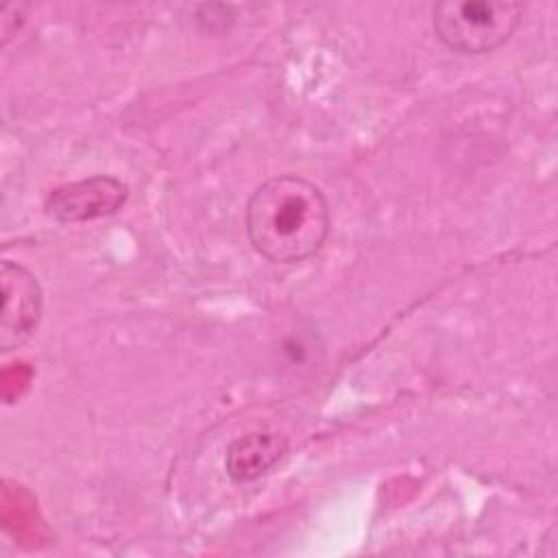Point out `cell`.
Masks as SVG:
<instances>
[{"instance_id":"obj_1","label":"cell","mask_w":558,"mask_h":558,"mask_svg":"<svg viewBox=\"0 0 558 558\" xmlns=\"http://www.w3.org/2000/svg\"><path fill=\"white\" fill-rule=\"evenodd\" d=\"M329 222V205L320 187L296 174L264 181L246 203L248 240L275 264L316 255L327 240Z\"/></svg>"},{"instance_id":"obj_2","label":"cell","mask_w":558,"mask_h":558,"mask_svg":"<svg viewBox=\"0 0 558 558\" xmlns=\"http://www.w3.org/2000/svg\"><path fill=\"white\" fill-rule=\"evenodd\" d=\"M523 4L510 0H445L434 7L438 39L460 54H486L510 39Z\"/></svg>"},{"instance_id":"obj_3","label":"cell","mask_w":558,"mask_h":558,"mask_svg":"<svg viewBox=\"0 0 558 558\" xmlns=\"http://www.w3.org/2000/svg\"><path fill=\"white\" fill-rule=\"evenodd\" d=\"M2 283V318H0V349L15 351L31 340L41 320L44 294L37 277L22 264L4 259L0 266Z\"/></svg>"},{"instance_id":"obj_4","label":"cell","mask_w":558,"mask_h":558,"mask_svg":"<svg viewBox=\"0 0 558 558\" xmlns=\"http://www.w3.org/2000/svg\"><path fill=\"white\" fill-rule=\"evenodd\" d=\"M126 183L109 174H96L54 187L44 207L61 222H87L116 214L126 203Z\"/></svg>"},{"instance_id":"obj_5","label":"cell","mask_w":558,"mask_h":558,"mask_svg":"<svg viewBox=\"0 0 558 558\" xmlns=\"http://www.w3.org/2000/svg\"><path fill=\"white\" fill-rule=\"evenodd\" d=\"M288 451L286 436L277 432H251L235 438L225 458L227 475L238 482H253L268 473Z\"/></svg>"}]
</instances>
